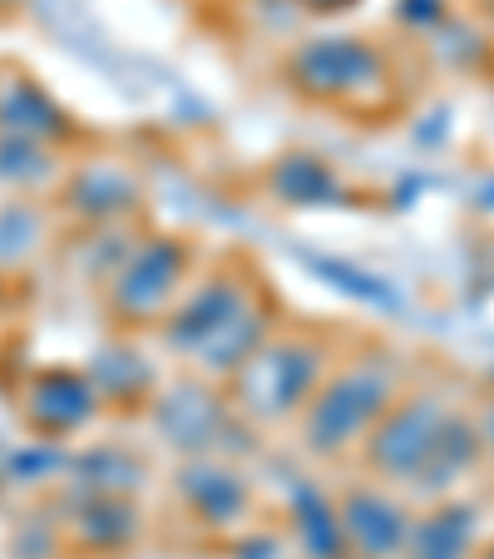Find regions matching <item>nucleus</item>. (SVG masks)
<instances>
[{"mask_svg":"<svg viewBox=\"0 0 494 559\" xmlns=\"http://www.w3.org/2000/svg\"><path fill=\"white\" fill-rule=\"evenodd\" d=\"M455 406L445 402L441 391H400L396 402L386 406L376 426L361 441V461L376 475L381 486H415L431 461L435 441H441L445 421H450Z\"/></svg>","mask_w":494,"mask_h":559,"instance_id":"5","label":"nucleus"},{"mask_svg":"<svg viewBox=\"0 0 494 559\" xmlns=\"http://www.w3.org/2000/svg\"><path fill=\"white\" fill-rule=\"evenodd\" d=\"M474 535H480V515L465 500H435L425 515L410 520L406 555L400 559H470Z\"/></svg>","mask_w":494,"mask_h":559,"instance_id":"10","label":"nucleus"},{"mask_svg":"<svg viewBox=\"0 0 494 559\" xmlns=\"http://www.w3.org/2000/svg\"><path fill=\"white\" fill-rule=\"evenodd\" d=\"M474 426H480V441H484V455H494V402L484 406L480 416H474Z\"/></svg>","mask_w":494,"mask_h":559,"instance_id":"16","label":"nucleus"},{"mask_svg":"<svg viewBox=\"0 0 494 559\" xmlns=\"http://www.w3.org/2000/svg\"><path fill=\"white\" fill-rule=\"evenodd\" d=\"M70 203L89 218H115V213H129L138 203V179L119 164H95L74 179L70 189Z\"/></svg>","mask_w":494,"mask_h":559,"instance_id":"13","label":"nucleus"},{"mask_svg":"<svg viewBox=\"0 0 494 559\" xmlns=\"http://www.w3.org/2000/svg\"><path fill=\"white\" fill-rule=\"evenodd\" d=\"M337 525L341 545L357 559H400L410 535V506L400 496H390L386 486H351L337 500Z\"/></svg>","mask_w":494,"mask_h":559,"instance_id":"7","label":"nucleus"},{"mask_svg":"<svg viewBox=\"0 0 494 559\" xmlns=\"http://www.w3.org/2000/svg\"><path fill=\"white\" fill-rule=\"evenodd\" d=\"M232 416L238 412L228 406V396H218L213 381H203V377L164 391V396L154 402L158 436H164L169 445H179L183 455H218L222 431H228Z\"/></svg>","mask_w":494,"mask_h":559,"instance_id":"8","label":"nucleus"},{"mask_svg":"<svg viewBox=\"0 0 494 559\" xmlns=\"http://www.w3.org/2000/svg\"><path fill=\"white\" fill-rule=\"evenodd\" d=\"M480 559H494V549H490V555H480Z\"/></svg>","mask_w":494,"mask_h":559,"instance_id":"17","label":"nucleus"},{"mask_svg":"<svg viewBox=\"0 0 494 559\" xmlns=\"http://www.w3.org/2000/svg\"><path fill=\"white\" fill-rule=\"evenodd\" d=\"M287 80L302 99L347 115H386L396 105L390 55L366 35H312L292 50Z\"/></svg>","mask_w":494,"mask_h":559,"instance_id":"4","label":"nucleus"},{"mask_svg":"<svg viewBox=\"0 0 494 559\" xmlns=\"http://www.w3.org/2000/svg\"><path fill=\"white\" fill-rule=\"evenodd\" d=\"M273 328V302H267L257 273H238L228 263L183 287L179 302L158 322V337L169 352H179L189 361L193 377L228 381Z\"/></svg>","mask_w":494,"mask_h":559,"instance_id":"1","label":"nucleus"},{"mask_svg":"<svg viewBox=\"0 0 494 559\" xmlns=\"http://www.w3.org/2000/svg\"><path fill=\"white\" fill-rule=\"evenodd\" d=\"M480 461H484V441H480V426H474V416L450 412V421H445V431H441V441H435L431 461H425L421 480H415L410 490H415L421 500H445Z\"/></svg>","mask_w":494,"mask_h":559,"instance_id":"11","label":"nucleus"},{"mask_svg":"<svg viewBox=\"0 0 494 559\" xmlns=\"http://www.w3.org/2000/svg\"><path fill=\"white\" fill-rule=\"evenodd\" d=\"M173 496L208 530H232L253 510V486L242 480V471H232L218 455H189L179 465V475H173Z\"/></svg>","mask_w":494,"mask_h":559,"instance_id":"9","label":"nucleus"},{"mask_svg":"<svg viewBox=\"0 0 494 559\" xmlns=\"http://www.w3.org/2000/svg\"><path fill=\"white\" fill-rule=\"evenodd\" d=\"M400 396V371L390 357H351L326 371V381L302 406V451L316 461H337L351 445L366 441V431L386 416V406Z\"/></svg>","mask_w":494,"mask_h":559,"instance_id":"3","label":"nucleus"},{"mask_svg":"<svg viewBox=\"0 0 494 559\" xmlns=\"http://www.w3.org/2000/svg\"><path fill=\"white\" fill-rule=\"evenodd\" d=\"M297 545L312 559H341V525L337 506L322 496H297Z\"/></svg>","mask_w":494,"mask_h":559,"instance_id":"14","label":"nucleus"},{"mask_svg":"<svg viewBox=\"0 0 494 559\" xmlns=\"http://www.w3.org/2000/svg\"><path fill=\"white\" fill-rule=\"evenodd\" d=\"M332 367H337V357H332L326 337L306 328H273L222 386H228V406L242 421L282 426L302 416V406L312 402V391L322 386Z\"/></svg>","mask_w":494,"mask_h":559,"instance_id":"2","label":"nucleus"},{"mask_svg":"<svg viewBox=\"0 0 494 559\" xmlns=\"http://www.w3.org/2000/svg\"><path fill=\"white\" fill-rule=\"evenodd\" d=\"M189 273H193L189 238H169V233L144 238L119 263V273L109 277V312H115V322L119 328H158L164 312L189 287Z\"/></svg>","mask_w":494,"mask_h":559,"instance_id":"6","label":"nucleus"},{"mask_svg":"<svg viewBox=\"0 0 494 559\" xmlns=\"http://www.w3.org/2000/svg\"><path fill=\"white\" fill-rule=\"evenodd\" d=\"M267 189L282 203H337L341 183L316 154H282L267 174Z\"/></svg>","mask_w":494,"mask_h":559,"instance_id":"12","label":"nucleus"},{"mask_svg":"<svg viewBox=\"0 0 494 559\" xmlns=\"http://www.w3.org/2000/svg\"><path fill=\"white\" fill-rule=\"evenodd\" d=\"M80 525H85V539L89 545H99V549H119V545H129L134 539V530H138V510L129 506L124 496H99L95 506L80 515Z\"/></svg>","mask_w":494,"mask_h":559,"instance_id":"15","label":"nucleus"}]
</instances>
